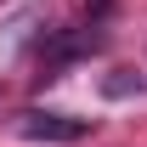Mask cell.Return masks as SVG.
I'll use <instances>...</instances> for the list:
<instances>
[{
	"instance_id": "cell-1",
	"label": "cell",
	"mask_w": 147,
	"mask_h": 147,
	"mask_svg": "<svg viewBox=\"0 0 147 147\" xmlns=\"http://www.w3.org/2000/svg\"><path fill=\"white\" fill-rule=\"evenodd\" d=\"M85 119H68V113H40V108H28L17 119V136H28V142H85Z\"/></svg>"
}]
</instances>
